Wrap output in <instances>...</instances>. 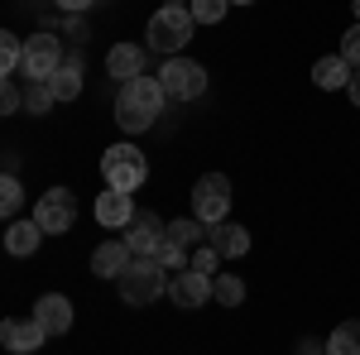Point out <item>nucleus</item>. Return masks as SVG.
Listing matches in <instances>:
<instances>
[{
    "instance_id": "obj_1",
    "label": "nucleus",
    "mask_w": 360,
    "mask_h": 355,
    "mask_svg": "<svg viewBox=\"0 0 360 355\" xmlns=\"http://www.w3.org/2000/svg\"><path fill=\"white\" fill-rule=\"evenodd\" d=\"M164 101H168V91L159 77H135V82H125L115 91V125L125 135H144L164 115Z\"/></svg>"
},
{
    "instance_id": "obj_2",
    "label": "nucleus",
    "mask_w": 360,
    "mask_h": 355,
    "mask_svg": "<svg viewBox=\"0 0 360 355\" xmlns=\"http://www.w3.org/2000/svg\"><path fill=\"white\" fill-rule=\"evenodd\" d=\"M193 29H197V20H193V10H188V5H159V10H154V20H149L144 44H149L154 53L173 58V53H183V49H188Z\"/></svg>"
},
{
    "instance_id": "obj_3",
    "label": "nucleus",
    "mask_w": 360,
    "mask_h": 355,
    "mask_svg": "<svg viewBox=\"0 0 360 355\" xmlns=\"http://www.w3.org/2000/svg\"><path fill=\"white\" fill-rule=\"evenodd\" d=\"M115 283H120V298L130 302V307H144V302H154V298L168 293V269L154 259V254H135L130 269L120 273Z\"/></svg>"
},
{
    "instance_id": "obj_4",
    "label": "nucleus",
    "mask_w": 360,
    "mask_h": 355,
    "mask_svg": "<svg viewBox=\"0 0 360 355\" xmlns=\"http://www.w3.org/2000/svg\"><path fill=\"white\" fill-rule=\"evenodd\" d=\"M101 178H106V188L115 192H135L144 178H149V164H144V154H139L130 139H120L111 144L106 154H101Z\"/></svg>"
},
{
    "instance_id": "obj_5",
    "label": "nucleus",
    "mask_w": 360,
    "mask_h": 355,
    "mask_svg": "<svg viewBox=\"0 0 360 355\" xmlns=\"http://www.w3.org/2000/svg\"><path fill=\"white\" fill-rule=\"evenodd\" d=\"M226 212H231V178L202 173V178L193 183V217L207 221V226H221Z\"/></svg>"
},
{
    "instance_id": "obj_6",
    "label": "nucleus",
    "mask_w": 360,
    "mask_h": 355,
    "mask_svg": "<svg viewBox=\"0 0 360 355\" xmlns=\"http://www.w3.org/2000/svg\"><path fill=\"white\" fill-rule=\"evenodd\" d=\"M159 82H164L168 101H197L207 91V67L202 63H188V58H173L159 67Z\"/></svg>"
},
{
    "instance_id": "obj_7",
    "label": "nucleus",
    "mask_w": 360,
    "mask_h": 355,
    "mask_svg": "<svg viewBox=\"0 0 360 355\" xmlns=\"http://www.w3.org/2000/svg\"><path fill=\"white\" fill-rule=\"evenodd\" d=\"M34 221L44 226V235H68L72 221H77V197L68 188H49L34 202Z\"/></svg>"
},
{
    "instance_id": "obj_8",
    "label": "nucleus",
    "mask_w": 360,
    "mask_h": 355,
    "mask_svg": "<svg viewBox=\"0 0 360 355\" xmlns=\"http://www.w3.org/2000/svg\"><path fill=\"white\" fill-rule=\"evenodd\" d=\"M63 63H68V58H63V44H58L53 34H29V39H25V72H29V82H49Z\"/></svg>"
},
{
    "instance_id": "obj_9",
    "label": "nucleus",
    "mask_w": 360,
    "mask_h": 355,
    "mask_svg": "<svg viewBox=\"0 0 360 355\" xmlns=\"http://www.w3.org/2000/svg\"><path fill=\"white\" fill-rule=\"evenodd\" d=\"M168 298L178 302V307H202V302H212V273H197V269H178L168 278Z\"/></svg>"
},
{
    "instance_id": "obj_10",
    "label": "nucleus",
    "mask_w": 360,
    "mask_h": 355,
    "mask_svg": "<svg viewBox=\"0 0 360 355\" xmlns=\"http://www.w3.org/2000/svg\"><path fill=\"white\" fill-rule=\"evenodd\" d=\"M49 341V331L39 327V322H20V317H5L0 322V346L10 355H29V351H39Z\"/></svg>"
},
{
    "instance_id": "obj_11",
    "label": "nucleus",
    "mask_w": 360,
    "mask_h": 355,
    "mask_svg": "<svg viewBox=\"0 0 360 355\" xmlns=\"http://www.w3.org/2000/svg\"><path fill=\"white\" fill-rule=\"evenodd\" d=\"M34 322L49 336H68L72 331V302L63 298V293H44V298L34 302Z\"/></svg>"
},
{
    "instance_id": "obj_12",
    "label": "nucleus",
    "mask_w": 360,
    "mask_h": 355,
    "mask_svg": "<svg viewBox=\"0 0 360 355\" xmlns=\"http://www.w3.org/2000/svg\"><path fill=\"white\" fill-rule=\"evenodd\" d=\"M164 231H168V226H159V217L135 212V221L125 226V245L135 250V254H159V245H164Z\"/></svg>"
},
{
    "instance_id": "obj_13",
    "label": "nucleus",
    "mask_w": 360,
    "mask_h": 355,
    "mask_svg": "<svg viewBox=\"0 0 360 355\" xmlns=\"http://www.w3.org/2000/svg\"><path fill=\"white\" fill-rule=\"evenodd\" d=\"M130 259H135V250L125 245V240H106V245L91 250V273L96 278H120V273L130 269Z\"/></svg>"
},
{
    "instance_id": "obj_14",
    "label": "nucleus",
    "mask_w": 360,
    "mask_h": 355,
    "mask_svg": "<svg viewBox=\"0 0 360 355\" xmlns=\"http://www.w3.org/2000/svg\"><path fill=\"white\" fill-rule=\"evenodd\" d=\"M96 221H101V226H111V231H125V226L135 221V202H130V192L106 188L101 197H96Z\"/></svg>"
},
{
    "instance_id": "obj_15",
    "label": "nucleus",
    "mask_w": 360,
    "mask_h": 355,
    "mask_svg": "<svg viewBox=\"0 0 360 355\" xmlns=\"http://www.w3.org/2000/svg\"><path fill=\"white\" fill-rule=\"evenodd\" d=\"M39 240H44V226L34 217H15L5 226V250H10L15 259H29V254L39 250Z\"/></svg>"
},
{
    "instance_id": "obj_16",
    "label": "nucleus",
    "mask_w": 360,
    "mask_h": 355,
    "mask_svg": "<svg viewBox=\"0 0 360 355\" xmlns=\"http://www.w3.org/2000/svg\"><path fill=\"white\" fill-rule=\"evenodd\" d=\"M106 72H111L120 86L144 77V49H139V44H115L111 53H106Z\"/></svg>"
},
{
    "instance_id": "obj_17",
    "label": "nucleus",
    "mask_w": 360,
    "mask_h": 355,
    "mask_svg": "<svg viewBox=\"0 0 360 355\" xmlns=\"http://www.w3.org/2000/svg\"><path fill=\"white\" fill-rule=\"evenodd\" d=\"M207 245H217L226 259H240V254H250V231L236 221H221V226L207 231Z\"/></svg>"
},
{
    "instance_id": "obj_18",
    "label": "nucleus",
    "mask_w": 360,
    "mask_h": 355,
    "mask_svg": "<svg viewBox=\"0 0 360 355\" xmlns=\"http://www.w3.org/2000/svg\"><path fill=\"white\" fill-rule=\"evenodd\" d=\"M351 77H356V67H351L346 58H317V63H312V82L322 86V91H346Z\"/></svg>"
},
{
    "instance_id": "obj_19",
    "label": "nucleus",
    "mask_w": 360,
    "mask_h": 355,
    "mask_svg": "<svg viewBox=\"0 0 360 355\" xmlns=\"http://www.w3.org/2000/svg\"><path fill=\"white\" fill-rule=\"evenodd\" d=\"M49 86H53L58 101H77V91H82V58H68L53 77H49Z\"/></svg>"
},
{
    "instance_id": "obj_20",
    "label": "nucleus",
    "mask_w": 360,
    "mask_h": 355,
    "mask_svg": "<svg viewBox=\"0 0 360 355\" xmlns=\"http://www.w3.org/2000/svg\"><path fill=\"white\" fill-rule=\"evenodd\" d=\"M207 231H212L207 221L188 217V221H173V226H168L164 235H168V240H173V245H183V250H197V245H202V240H207Z\"/></svg>"
},
{
    "instance_id": "obj_21",
    "label": "nucleus",
    "mask_w": 360,
    "mask_h": 355,
    "mask_svg": "<svg viewBox=\"0 0 360 355\" xmlns=\"http://www.w3.org/2000/svg\"><path fill=\"white\" fill-rule=\"evenodd\" d=\"M327 355H360V322H341L327 336Z\"/></svg>"
},
{
    "instance_id": "obj_22",
    "label": "nucleus",
    "mask_w": 360,
    "mask_h": 355,
    "mask_svg": "<svg viewBox=\"0 0 360 355\" xmlns=\"http://www.w3.org/2000/svg\"><path fill=\"white\" fill-rule=\"evenodd\" d=\"M0 72H5V77L25 72V44H20V39H15L10 29L0 34Z\"/></svg>"
},
{
    "instance_id": "obj_23",
    "label": "nucleus",
    "mask_w": 360,
    "mask_h": 355,
    "mask_svg": "<svg viewBox=\"0 0 360 355\" xmlns=\"http://www.w3.org/2000/svg\"><path fill=\"white\" fill-rule=\"evenodd\" d=\"M212 293L221 307H240L245 302V278H236V273H221V278H212Z\"/></svg>"
},
{
    "instance_id": "obj_24",
    "label": "nucleus",
    "mask_w": 360,
    "mask_h": 355,
    "mask_svg": "<svg viewBox=\"0 0 360 355\" xmlns=\"http://www.w3.org/2000/svg\"><path fill=\"white\" fill-rule=\"evenodd\" d=\"M25 106H29V115H49V110L58 106L53 86H49V82H29V91H25Z\"/></svg>"
},
{
    "instance_id": "obj_25",
    "label": "nucleus",
    "mask_w": 360,
    "mask_h": 355,
    "mask_svg": "<svg viewBox=\"0 0 360 355\" xmlns=\"http://www.w3.org/2000/svg\"><path fill=\"white\" fill-rule=\"evenodd\" d=\"M20 207H25L20 178H0V217H20Z\"/></svg>"
},
{
    "instance_id": "obj_26",
    "label": "nucleus",
    "mask_w": 360,
    "mask_h": 355,
    "mask_svg": "<svg viewBox=\"0 0 360 355\" xmlns=\"http://www.w3.org/2000/svg\"><path fill=\"white\" fill-rule=\"evenodd\" d=\"M188 10H193V20H197V25H221V20H226V10H231V0H193Z\"/></svg>"
},
{
    "instance_id": "obj_27",
    "label": "nucleus",
    "mask_w": 360,
    "mask_h": 355,
    "mask_svg": "<svg viewBox=\"0 0 360 355\" xmlns=\"http://www.w3.org/2000/svg\"><path fill=\"white\" fill-rule=\"evenodd\" d=\"M226 254L217 245H197L193 250V264H188V269H197V273H212V278H217V264H221Z\"/></svg>"
},
{
    "instance_id": "obj_28",
    "label": "nucleus",
    "mask_w": 360,
    "mask_h": 355,
    "mask_svg": "<svg viewBox=\"0 0 360 355\" xmlns=\"http://www.w3.org/2000/svg\"><path fill=\"white\" fill-rule=\"evenodd\" d=\"M20 106H25V91L15 86V77H5V91H0V110H5V115H15Z\"/></svg>"
},
{
    "instance_id": "obj_29",
    "label": "nucleus",
    "mask_w": 360,
    "mask_h": 355,
    "mask_svg": "<svg viewBox=\"0 0 360 355\" xmlns=\"http://www.w3.org/2000/svg\"><path fill=\"white\" fill-rule=\"evenodd\" d=\"M341 58H346L351 67H360V25L346 29V39H341Z\"/></svg>"
},
{
    "instance_id": "obj_30",
    "label": "nucleus",
    "mask_w": 360,
    "mask_h": 355,
    "mask_svg": "<svg viewBox=\"0 0 360 355\" xmlns=\"http://www.w3.org/2000/svg\"><path fill=\"white\" fill-rule=\"evenodd\" d=\"M346 96H351V106H360V67H356V77L346 82Z\"/></svg>"
},
{
    "instance_id": "obj_31",
    "label": "nucleus",
    "mask_w": 360,
    "mask_h": 355,
    "mask_svg": "<svg viewBox=\"0 0 360 355\" xmlns=\"http://www.w3.org/2000/svg\"><path fill=\"white\" fill-rule=\"evenodd\" d=\"M58 5H63L68 15H77V10H86V5H96V0H58Z\"/></svg>"
},
{
    "instance_id": "obj_32",
    "label": "nucleus",
    "mask_w": 360,
    "mask_h": 355,
    "mask_svg": "<svg viewBox=\"0 0 360 355\" xmlns=\"http://www.w3.org/2000/svg\"><path fill=\"white\" fill-rule=\"evenodd\" d=\"M164 5H193V0H164Z\"/></svg>"
},
{
    "instance_id": "obj_33",
    "label": "nucleus",
    "mask_w": 360,
    "mask_h": 355,
    "mask_svg": "<svg viewBox=\"0 0 360 355\" xmlns=\"http://www.w3.org/2000/svg\"><path fill=\"white\" fill-rule=\"evenodd\" d=\"M231 5H250V0H231Z\"/></svg>"
},
{
    "instance_id": "obj_34",
    "label": "nucleus",
    "mask_w": 360,
    "mask_h": 355,
    "mask_svg": "<svg viewBox=\"0 0 360 355\" xmlns=\"http://www.w3.org/2000/svg\"><path fill=\"white\" fill-rule=\"evenodd\" d=\"M356 20H360V0H356Z\"/></svg>"
}]
</instances>
